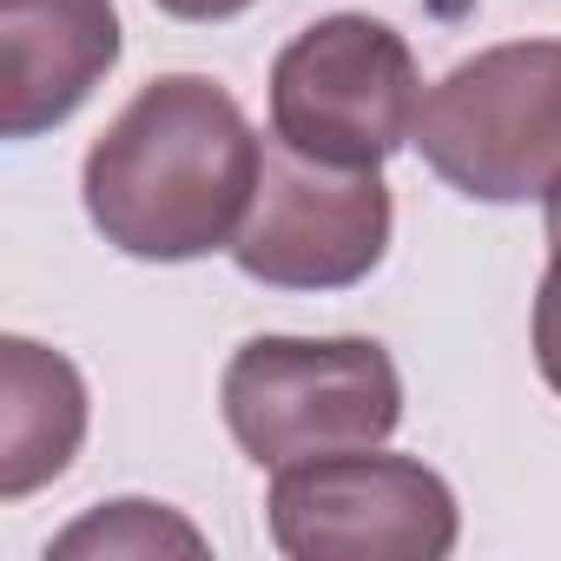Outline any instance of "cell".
<instances>
[{
    "label": "cell",
    "mask_w": 561,
    "mask_h": 561,
    "mask_svg": "<svg viewBox=\"0 0 561 561\" xmlns=\"http://www.w3.org/2000/svg\"><path fill=\"white\" fill-rule=\"evenodd\" d=\"M264 179V139L205 73H165L93 139L80 198L93 231L146 264L231 251Z\"/></svg>",
    "instance_id": "6da1fadb"
},
{
    "label": "cell",
    "mask_w": 561,
    "mask_h": 561,
    "mask_svg": "<svg viewBox=\"0 0 561 561\" xmlns=\"http://www.w3.org/2000/svg\"><path fill=\"white\" fill-rule=\"evenodd\" d=\"M225 430L257 469L377 449L403 423V377L370 337H251L218 383Z\"/></svg>",
    "instance_id": "7a4b0ae2"
},
{
    "label": "cell",
    "mask_w": 561,
    "mask_h": 561,
    "mask_svg": "<svg viewBox=\"0 0 561 561\" xmlns=\"http://www.w3.org/2000/svg\"><path fill=\"white\" fill-rule=\"evenodd\" d=\"M410 146L462 198H548L561 179V41H502L449 67L423 93Z\"/></svg>",
    "instance_id": "3957f363"
},
{
    "label": "cell",
    "mask_w": 561,
    "mask_h": 561,
    "mask_svg": "<svg viewBox=\"0 0 561 561\" xmlns=\"http://www.w3.org/2000/svg\"><path fill=\"white\" fill-rule=\"evenodd\" d=\"M416 106V54L370 14H324L271 60V139L337 172H383L410 146Z\"/></svg>",
    "instance_id": "277c9868"
},
{
    "label": "cell",
    "mask_w": 561,
    "mask_h": 561,
    "mask_svg": "<svg viewBox=\"0 0 561 561\" xmlns=\"http://www.w3.org/2000/svg\"><path fill=\"white\" fill-rule=\"evenodd\" d=\"M264 522L291 561H443L462 535L456 489L383 443L271 469Z\"/></svg>",
    "instance_id": "5b68a950"
},
{
    "label": "cell",
    "mask_w": 561,
    "mask_h": 561,
    "mask_svg": "<svg viewBox=\"0 0 561 561\" xmlns=\"http://www.w3.org/2000/svg\"><path fill=\"white\" fill-rule=\"evenodd\" d=\"M390 185L383 172H337L285 139L264 146V179L251 218L231 244L238 271L271 291H351L390 251Z\"/></svg>",
    "instance_id": "8992f818"
},
{
    "label": "cell",
    "mask_w": 561,
    "mask_h": 561,
    "mask_svg": "<svg viewBox=\"0 0 561 561\" xmlns=\"http://www.w3.org/2000/svg\"><path fill=\"white\" fill-rule=\"evenodd\" d=\"M0 126L8 139H41L119 67V14L113 0H0Z\"/></svg>",
    "instance_id": "52a82bcc"
},
{
    "label": "cell",
    "mask_w": 561,
    "mask_h": 561,
    "mask_svg": "<svg viewBox=\"0 0 561 561\" xmlns=\"http://www.w3.org/2000/svg\"><path fill=\"white\" fill-rule=\"evenodd\" d=\"M87 443V377L34 344H0V502H21L41 482L67 476V462Z\"/></svg>",
    "instance_id": "ba28073f"
},
{
    "label": "cell",
    "mask_w": 561,
    "mask_h": 561,
    "mask_svg": "<svg viewBox=\"0 0 561 561\" xmlns=\"http://www.w3.org/2000/svg\"><path fill=\"white\" fill-rule=\"evenodd\" d=\"M47 554H60V561H80V554H93V561H152V554H205V535L185 515H172L165 502L126 495V502H106V508L80 515L67 535H54Z\"/></svg>",
    "instance_id": "9c48e42d"
},
{
    "label": "cell",
    "mask_w": 561,
    "mask_h": 561,
    "mask_svg": "<svg viewBox=\"0 0 561 561\" xmlns=\"http://www.w3.org/2000/svg\"><path fill=\"white\" fill-rule=\"evenodd\" d=\"M528 337H535L541 383L561 397V244H554V257H548V271H541V291H535V324H528Z\"/></svg>",
    "instance_id": "30bf717a"
},
{
    "label": "cell",
    "mask_w": 561,
    "mask_h": 561,
    "mask_svg": "<svg viewBox=\"0 0 561 561\" xmlns=\"http://www.w3.org/2000/svg\"><path fill=\"white\" fill-rule=\"evenodd\" d=\"M159 14H172V21H192V27H211V21H238L251 0H152Z\"/></svg>",
    "instance_id": "8fae6325"
},
{
    "label": "cell",
    "mask_w": 561,
    "mask_h": 561,
    "mask_svg": "<svg viewBox=\"0 0 561 561\" xmlns=\"http://www.w3.org/2000/svg\"><path fill=\"white\" fill-rule=\"evenodd\" d=\"M548 244H561V179H554V192H548Z\"/></svg>",
    "instance_id": "7c38bea8"
}]
</instances>
